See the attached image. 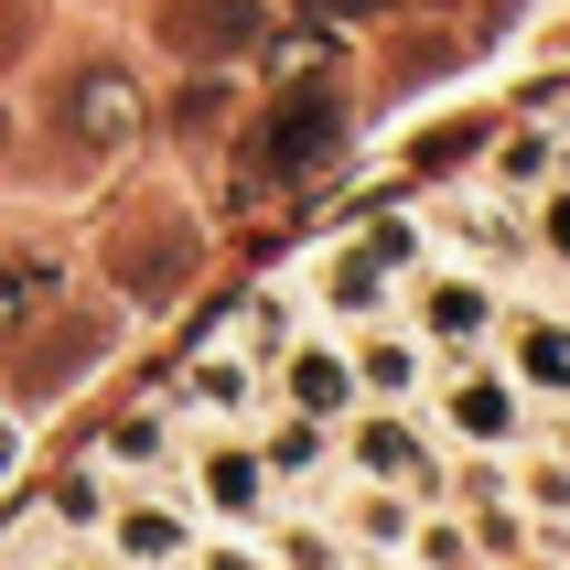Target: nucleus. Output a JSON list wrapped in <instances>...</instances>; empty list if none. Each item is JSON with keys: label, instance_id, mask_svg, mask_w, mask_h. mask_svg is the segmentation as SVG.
I'll list each match as a JSON object with an SVG mask.
<instances>
[{"label": "nucleus", "instance_id": "obj_26", "mask_svg": "<svg viewBox=\"0 0 570 570\" xmlns=\"http://www.w3.org/2000/svg\"><path fill=\"white\" fill-rule=\"evenodd\" d=\"M0 151H11V108H0Z\"/></svg>", "mask_w": 570, "mask_h": 570}, {"label": "nucleus", "instance_id": "obj_17", "mask_svg": "<svg viewBox=\"0 0 570 570\" xmlns=\"http://www.w3.org/2000/svg\"><path fill=\"white\" fill-rule=\"evenodd\" d=\"M355 377H366V387H387V399H399V387H410V345H366V355H355Z\"/></svg>", "mask_w": 570, "mask_h": 570}, {"label": "nucleus", "instance_id": "obj_6", "mask_svg": "<svg viewBox=\"0 0 570 570\" xmlns=\"http://www.w3.org/2000/svg\"><path fill=\"white\" fill-rule=\"evenodd\" d=\"M194 495L216 517H269V463H258L248 442H205V463H194Z\"/></svg>", "mask_w": 570, "mask_h": 570}, {"label": "nucleus", "instance_id": "obj_8", "mask_svg": "<svg viewBox=\"0 0 570 570\" xmlns=\"http://www.w3.org/2000/svg\"><path fill=\"white\" fill-rule=\"evenodd\" d=\"M55 281H65V258L55 248H22V258H0V334H22L43 302H55Z\"/></svg>", "mask_w": 570, "mask_h": 570}, {"label": "nucleus", "instance_id": "obj_1", "mask_svg": "<svg viewBox=\"0 0 570 570\" xmlns=\"http://www.w3.org/2000/svg\"><path fill=\"white\" fill-rule=\"evenodd\" d=\"M345 161V108H334V87H291L269 119L248 129V184L258 194H302L323 184Z\"/></svg>", "mask_w": 570, "mask_h": 570}, {"label": "nucleus", "instance_id": "obj_11", "mask_svg": "<svg viewBox=\"0 0 570 570\" xmlns=\"http://www.w3.org/2000/svg\"><path fill=\"white\" fill-rule=\"evenodd\" d=\"M258 463H269V484L313 474V463H323V420H313V410H302V420H269V442H258Z\"/></svg>", "mask_w": 570, "mask_h": 570}, {"label": "nucleus", "instance_id": "obj_14", "mask_svg": "<svg viewBox=\"0 0 570 570\" xmlns=\"http://www.w3.org/2000/svg\"><path fill=\"white\" fill-rule=\"evenodd\" d=\"M452 420H463L474 442H507V431H517V399H507V387H495V377H474V387H463V399H452Z\"/></svg>", "mask_w": 570, "mask_h": 570}, {"label": "nucleus", "instance_id": "obj_18", "mask_svg": "<svg viewBox=\"0 0 570 570\" xmlns=\"http://www.w3.org/2000/svg\"><path fill=\"white\" fill-rule=\"evenodd\" d=\"M248 323H258V334H248L258 355H291V302H281V291H258V313H248Z\"/></svg>", "mask_w": 570, "mask_h": 570}, {"label": "nucleus", "instance_id": "obj_12", "mask_svg": "<svg viewBox=\"0 0 570 570\" xmlns=\"http://www.w3.org/2000/svg\"><path fill=\"white\" fill-rule=\"evenodd\" d=\"M97 517H108V463L87 452V463L55 484V528H97Z\"/></svg>", "mask_w": 570, "mask_h": 570}, {"label": "nucleus", "instance_id": "obj_5", "mask_svg": "<svg viewBox=\"0 0 570 570\" xmlns=\"http://www.w3.org/2000/svg\"><path fill=\"white\" fill-rule=\"evenodd\" d=\"M87 355H108V323H97V313H55V323H43V345L11 355L0 377H11V399H55V387L87 366Z\"/></svg>", "mask_w": 570, "mask_h": 570}, {"label": "nucleus", "instance_id": "obj_9", "mask_svg": "<svg viewBox=\"0 0 570 570\" xmlns=\"http://www.w3.org/2000/svg\"><path fill=\"white\" fill-rule=\"evenodd\" d=\"M97 463H108V474H161V463H173V410H129L119 431L97 442Z\"/></svg>", "mask_w": 570, "mask_h": 570}, {"label": "nucleus", "instance_id": "obj_22", "mask_svg": "<svg viewBox=\"0 0 570 570\" xmlns=\"http://www.w3.org/2000/svg\"><path fill=\"white\" fill-rule=\"evenodd\" d=\"M22 32H32V22H22V0H0V65L22 55Z\"/></svg>", "mask_w": 570, "mask_h": 570}, {"label": "nucleus", "instance_id": "obj_25", "mask_svg": "<svg viewBox=\"0 0 570 570\" xmlns=\"http://www.w3.org/2000/svg\"><path fill=\"white\" fill-rule=\"evenodd\" d=\"M549 237H560V248H570V205H560V216H549Z\"/></svg>", "mask_w": 570, "mask_h": 570}, {"label": "nucleus", "instance_id": "obj_3", "mask_svg": "<svg viewBox=\"0 0 570 570\" xmlns=\"http://www.w3.org/2000/svg\"><path fill=\"white\" fill-rule=\"evenodd\" d=\"M194 495H173V484H151V495H108V517H97V528H108V549H119L129 570H184L194 560Z\"/></svg>", "mask_w": 570, "mask_h": 570}, {"label": "nucleus", "instance_id": "obj_21", "mask_svg": "<svg viewBox=\"0 0 570 570\" xmlns=\"http://www.w3.org/2000/svg\"><path fill=\"white\" fill-rule=\"evenodd\" d=\"M194 570H269V560H258V549H226V539H216V549L194 539Z\"/></svg>", "mask_w": 570, "mask_h": 570}, {"label": "nucleus", "instance_id": "obj_27", "mask_svg": "<svg viewBox=\"0 0 570 570\" xmlns=\"http://www.w3.org/2000/svg\"><path fill=\"white\" fill-rule=\"evenodd\" d=\"M184 570H194V560H184Z\"/></svg>", "mask_w": 570, "mask_h": 570}, {"label": "nucleus", "instance_id": "obj_23", "mask_svg": "<svg viewBox=\"0 0 570 570\" xmlns=\"http://www.w3.org/2000/svg\"><path fill=\"white\" fill-rule=\"evenodd\" d=\"M55 570H129V560H119V549H97V560L76 549V560H55Z\"/></svg>", "mask_w": 570, "mask_h": 570}, {"label": "nucleus", "instance_id": "obj_20", "mask_svg": "<svg viewBox=\"0 0 570 570\" xmlns=\"http://www.w3.org/2000/svg\"><path fill=\"white\" fill-rule=\"evenodd\" d=\"M355 452H366L377 474H399V463H410V442H399V431H355Z\"/></svg>", "mask_w": 570, "mask_h": 570}, {"label": "nucleus", "instance_id": "obj_19", "mask_svg": "<svg viewBox=\"0 0 570 570\" xmlns=\"http://www.w3.org/2000/svg\"><path fill=\"white\" fill-rule=\"evenodd\" d=\"M355 528H366V539H410V507H399V495H366Z\"/></svg>", "mask_w": 570, "mask_h": 570}, {"label": "nucleus", "instance_id": "obj_7", "mask_svg": "<svg viewBox=\"0 0 570 570\" xmlns=\"http://www.w3.org/2000/svg\"><path fill=\"white\" fill-rule=\"evenodd\" d=\"M173 269L194 281V226H184V216L140 226V237L119 248V291H140V302H151V291H173Z\"/></svg>", "mask_w": 570, "mask_h": 570}, {"label": "nucleus", "instance_id": "obj_13", "mask_svg": "<svg viewBox=\"0 0 570 570\" xmlns=\"http://www.w3.org/2000/svg\"><path fill=\"white\" fill-rule=\"evenodd\" d=\"M184 410L237 420V410H248V366H226V355H216V366H194V377H184Z\"/></svg>", "mask_w": 570, "mask_h": 570}, {"label": "nucleus", "instance_id": "obj_15", "mask_svg": "<svg viewBox=\"0 0 570 570\" xmlns=\"http://www.w3.org/2000/svg\"><path fill=\"white\" fill-rule=\"evenodd\" d=\"M474 323H484V291H463V281L431 291V334H474Z\"/></svg>", "mask_w": 570, "mask_h": 570}, {"label": "nucleus", "instance_id": "obj_4", "mask_svg": "<svg viewBox=\"0 0 570 570\" xmlns=\"http://www.w3.org/2000/svg\"><path fill=\"white\" fill-rule=\"evenodd\" d=\"M161 43L184 65H237L269 43V11L258 0H161Z\"/></svg>", "mask_w": 570, "mask_h": 570}, {"label": "nucleus", "instance_id": "obj_10", "mask_svg": "<svg viewBox=\"0 0 570 570\" xmlns=\"http://www.w3.org/2000/svg\"><path fill=\"white\" fill-rule=\"evenodd\" d=\"M291 399H302V410H345V399H355V366H345V355H334V345H291Z\"/></svg>", "mask_w": 570, "mask_h": 570}, {"label": "nucleus", "instance_id": "obj_2", "mask_svg": "<svg viewBox=\"0 0 570 570\" xmlns=\"http://www.w3.org/2000/svg\"><path fill=\"white\" fill-rule=\"evenodd\" d=\"M140 119H151V108H140V87H129L108 55L65 65V87H55V140H65L76 161H119L129 140H140Z\"/></svg>", "mask_w": 570, "mask_h": 570}, {"label": "nucleus", "instance_id": "obj_24", "mask_svg": "<svg viewBox=\"0 0 570 570\" xmlns=\"http://www.w3.org/2000/svg\"><path fill=\"white\" fill-rule=\"evenodd\" d=\"M313 11H345V22H355V11H387V0H313Z\"/></svg>", "mask_w": 570, "mask_h": 570}, {"label": "nucleus", "instance_id": "obj_16", "mask_svg": "<svg viewBox=\"0 0 570 570\" xmlns=\"http://www.w3.org/2000/svg\"><path fill=\"white\" fill-rule=\"evenodd\" d=\"M377 258H334V302H345V313H366V302H377Z\"/></svg>", "mask_w": 570, "mask_h": 570}]
</instances>
